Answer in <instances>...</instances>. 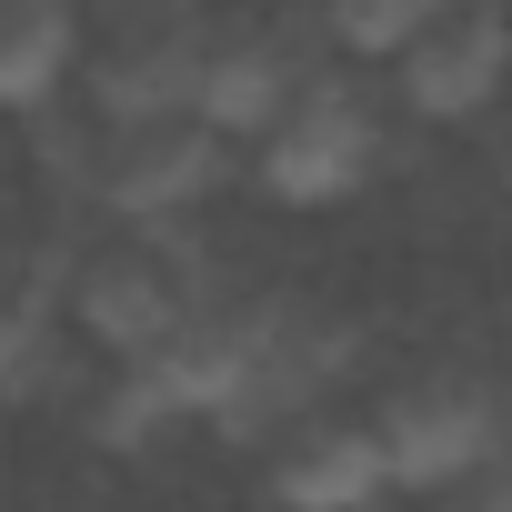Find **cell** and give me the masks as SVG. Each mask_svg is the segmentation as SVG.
<instances>
[{"label": "cell", "instance_id": "52a82bcc", "mask_svg": "<svg viewBox=\"0 0 512 512\" xmlns=\"http://www.w3.org/2000/svg\"><path fill=\"white\" fill-rule=\"evenodd\" d=\"M392 71H402V101H412L422 121H482V111H502V91H512V11L462 0V11H442Z\"/></svg>", "mask_w": 512, "mask_h": 512}, {"label": "cell", "instance_id": "277c9868", "mask_svg": "<svg viewBox=\"0 0 512 512\" xmlns=\"http://www.w3.org/2000/svg\"><path fill=\"white\" fill-rule=\"evenodd\" d=\"M251 171H262V191L292 201V211L352 201V191L382 171V111H372V91H352L342 71H322V81L292 101V121L251 151Z\"/></svg>", "mask_w": 512, "mask_h": 512}, {"label": "cell", "instance_id": "5b68a950", "mask_svg": "<svg viewBox=\"0 0 512 512\" xmlns=\"http://www.w3.org/2000/svg\"><path fill=\"white\" fill-rule=\"evenodd\" d=\"M201 71H211V31L191 11H131L101 51H91V111L121 121H181L201 111Z\"/></svg>", "mask_w": 512, "mask_h": 512}, {"label": "cell", "instance_id": "8fae6325", "mask_svg": "<svg viewBox=\"0 0 512 512\" xmlns=\"http://www.w3.org/2000/svg\"><path fill=\"white\" fill-rule=\"evenodd\" d=\"M442 11H462V0H322V31L362 61H402Z\"/></svg>", "mask_w": 512, "mask_h": 512}, {"label": "cell", "instance_id": "9c48e42d", "mask_svg": "<svg viewBox=\"0 0 512 512\" xmlns=\"http://www.w3.org/2000/svg\"><path fill=\"white\" fill-rule=\"evenodd\" d=\"M71 71H81V0H11V21H0V101L21 121H41Z\"/></svg>", "mask_w": 512, "mask_h": 512}, {"label": "cell", "instance_id": "8992f818", "mask_svg": "<svg viewBox=\"0 0 512 512\" xmlns=\"http://www.w3.org/2000/svg\"><path fill=\"white\" fill-rule=\"evenodd\" d=\"M312 81H322V61L302 51V31H292V21H231V31H211L201 121H211L221 141H241V131H251V141H272Z\"/></svg>", "mask_w": 512, "mask_h": 512}, {"label": "cell", "instance_id": "ba28073f", "mask_svg": "<svg viewBox=\"0 0 512 512\" xmlns=\"http://www.w3.org/2000/svg\"><path fill=\"white\" fill-rule=\"evenodd\" d=\"M392 492V452L372 422H302L272 452V502L282 512H372Z\"/></svg>", "mask_w": 512, "mask_h": 512}, {"label": "cell", "instance_id": "3957f363", "mask_svg": "<svg viewBox=\"0 0 512 512\" xmlns=\"http://www.w3.org/2000/svg\"><path fill=\"white\" fill-rule=\"evenodd\" d=\"M201 292H211V282L181 262L161 231H121V241H101L91 262L71 272V322H81L111 362H161Z\"/></svg>", "mask_w": 512, "mask_h": 512}, {"label": "cell", "instance_id": "7a4b0ae2", "mask_svg": "<svg viewBox=\"0 0 512 512\" xmlns=\"http://www.w3.org/2000/svg\"><path fill=\"white\" fill-rule=\"evenodd\" d=\"M221 171H231V141L201 121V111H181V121H101V141H91V201L121 221V231H171V221H191L211 191H221Z\"/></svg>", "mask_w": 512, "mask_h": 512}, {"label": "cell", "instance_id": "6da1fadb", "mask_svg": "<svg viewBox=\"0 0 512 512\" xmlns=\"http://www.w3.org/2000/svg\"><path fill=\"white\" fill-rule=\"evenodd\" d=\"M372 432H382L402 492H462L492 462H512L502 452V392L482 372H462V362H432V372L392 382L382 412H372Z\"/></svg>", "mask_w": 512, "mask_h": 512}, {"label": "cell", "instance_id": "30bf717a", "mask_svg": "<svg viewBox=\"0 0 512 512\" xmlns=\"http://www.w3.org/2000/svg\"><path fill=\"white\" fill-rule=\"evenodd\" d=\"M81 422H91V442H101V452H141V442H161V432H171V422H191V412H181V392H171V372H161V362H111Z\"/></svg>", "mask_w": 512, "mask_h": 512}, {"label": "cell", "instance_id": "7c38bea8", "mask_svg": "<svg viewBox=\"0 0 512 512\" xmlns=\"http://www.w3.org/2000/svg\"><path fill=\"white\" fill-rule=\"evenodd\" d=\"M442 512H512V462H492L482 482H462V492H452Z\"/></svg>", "mask_w": 512, "mask_h": 512}]
</instances>
